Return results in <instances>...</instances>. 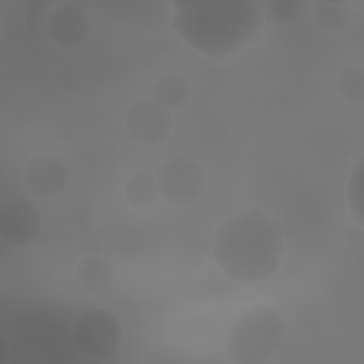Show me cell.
I'll list each match as a JSON object with an SVG mask.
<instances>
[{
	"label": "cell",
	"instance_id": "obj_1",
	"mask_svg": "<svg viewBox=\"0 0 364 364\" xmlns=\"http://www.w3.org/2000/svg\"><path fill=\"white\" fill-rule=\"evenodd\" d=\"M263 24L260 1L255 0L175 3L171 17L173 31L192 50L210 58H226L252 46Z\"/></svg>",
	"mask_w": 364,
	"mask_h": 364
},
{
	"label": "cell",
	"instance_id": "obj_2",
	"mask_svg": "<svg viewBox=\"0 0 364 364\" xmlns=\"http://www.w3.org/2000/svg\"><path fill=\"white\" fill-rule=\"evenodd\" d=\"M283 257V225L262 209L230 216L216 229L212 260L236 283L253 284L272 277Z\"/></svg>",
	"mask_w": 364,
	"mask_h": 364
},
{
	"label": "cell",
	"instance_id": "obj_3",
	"mask_svg": "<svg viewBox=\"0 0 364 364\" xmlns=\"http://www.w3.org/2000/svg\"><path fill=\"white\" fill-rule=\"evenodd\" d=\"M284 320L277 309L255 304L237 316L226 337V351L236 364H264L282 346Z\"/></svg>",
	"mask_w": 364,
	"mask_h": 364
},
{
	"label": "cell",
	"instance_id": "obj_4",
	"mask_svg": "<svg viewBox=\"0 0 364 364\" xmlns=\"http://www.w3.org/2000/svg\"><path fill=\"white\" fill-rule=\"evenodd\" d=\"M75 350L94 360L114 354L122 341V327L115 314L105 309L82 311L71 328Z\"/></svg>",
	"mask_w": 364,
	"mask_h": 364
},
{
	"label": "cell",
	"instance_id": "obj_5",
	"mask_svg": "<svg viewBox=\"0 0 364 364\" xmlns=\"http://www.w3.org/2000/svg\"><path fill=\"white\" fill-rule=\"evenodd\" d=\"M161 196L171 205L185 206L196 202L203 192L205 176L200 166L188 156H171L156 171Z\"/></svg>",
	"mask_w": 364,
	"mask_h": 364
},
{
	"label": "cell",
	"instance_id": "obj_6",
	"mask_svg": "<svg viewBox=\"0 0 364 364\" xmlns=\"http://www.w3.org/2000/svg\"><path fill=\"white\" fill-rule=\"evenodd\" d=\"M124 129L131 141L142 146L162 144L172 131V115L152 98L134 101L125 111Z\"/></svg>",
	"mask_w": 364,
	"mask_h": 364
},
{
	"label": "cell",
	"instance_id": "obj_7",
	"mask_svg": "<svg viewBox=\"0 0 364 364\" xmlns=\"http://www.w3.org/2000/svg\"><path fill=\"white\" fill-rule=\"evenodd\" d=\"M44 33L54 46L73 50L88 40L91 21L81 6L75 3H58L46 14Z\"/></svg>",
	"mask_w": 364,
	"mask_h": 364
},
{
	"label": "cell",
	"instance_id": "obj_8",
	"mask_svg": "<svg viewBox=\"0 0 364 364\" xmlns=\"http://www.w3.org/2000/svg\"><path fill=\"white\" fill-rule=\"evenodd\" d=\"M23 182L27 191L40 199L57 198L68 188L70 168L55 154H38L26 164Z\"/></svg>",
	"mask_w": 364,
	"mask_h": 364
},
{
	"label": "cell",
	"instance_id": "obj_9",
	"mask_svg": "<svg viewBox=\"0 0 364 364\" xmlns=\"http://www.w3.org/2000/svg\"><path fill=\"white\" fill-rule=\"evenodd\" d=\"M43 216L27 198L11 196L0 205V237L10 245H26L41 230Z\"/></svg>",
	"mask_w": 364,
	"mask_h": 364
},
{
	"label": "cell",
	"instance_id": "obj_10",
	"mask_svg": "<svg viewBox=\"0 0 364 364\" xmlns=\"http://www.w3.org/2000/svg\"><path fill=\"white\" fill-rule=\"evenodd\" d=\"M149 90L151 98L169 112L182 108L191 97V85L178 71L161 73L152 80Z\"/></svg>",
	"mask_w": 364,
	"mask_h": 364
},
{
	"label": "cell",
	"instance_id": "obj_11",
	"mask_svg": "<svg viewBox=\"0 0 364 364\" xmlns=\"http://www.w3.org/2000/svg\"><path fill=\"white\" fill-rule=\"evenodd\" d=\"M114 272L111 263L100 255H88L82 257L75 269V280L78 287L88 294H101L109 289Z\"/></svg>",
	"mask_w": 364,
	"mask_h": 364
},
{
	"label": "cell",
	"instance_id": "obj_12",
	"mask_svg": "<svg viewBox=\"0 0 364 364\" xmlns=\"http://www.w3.org/2000/svg\"><path fill=\"white\" fill-rule=\"evenodd\" d=\"M124 198L129 206L139 210L155 208L162 198L156 176L144 171L129 175L124 185Z\"/></svg>",
	"mask_w": 364,
	"mask_h": 364
},
{
	"label": "cell",
	"instance_id": "obj_13",
	"mask_svg": "<svg viewBox=\"0 0 364 364\" xmlns=\"http://www.w3.org/2000/svg\"><path fill=\"white\" fill-rule=\"evenodd\" d=\"M350 1H317L313 4V20L324 31H343L353 18Z\"/></svg>",
	"mask_w": 364,
	"mask_h": 364
},
{
	"label": "cell",
	"instance_id": "obj_14",
	"mask_svg": "<svg viewBox=\"0 0 364 364\" xmlns=\"http://www.w3.org/2000/svg\"><path fill=\"white\" fill-rule=\"evenodd\" d=\"M336 94L348 105H360L364 101V70L361 65L346 67L336 78Z\"/></svg>",
	"mask_w": 364,
	"mask_h": 364
},
{
	"label": "cell",
	"instance_id": "obj_15",
	"mask_svg": "<svg viewBox=\"0 0 364 364\" xmlns=\"http://www.w3.org/2000/svg\"><path fill=\"white\" fill-rule=\"evenodd\" d=\"M264 20L274 24H290L297 20L303 10V1L299 0H267L260 1Z\"/></svg>",
	"mask_w": 364,
	"mask_h": 364
},
{
	"label": "cell",
	"instance_id": "obj_16",
	"mask_svg": "<svg viewBox=\"0 0 364 364\" xmlns=\"http://www.w3.org/2000/svg\"><path fill=\"white\" fill-rule=\"evenodd\" d=\"M363 158H360L351 168V173L346 186V198L348 208L357 220L363 225V208H364V193H363Z\"/></svg>",
	"mask_w": 364,
	"mask_h": 364
},
{
	"label": "cell",
	"instance_id": "obj_17",
	"mask_svg": "<svg viewBox=\"0 0 364 364\" xmlns=\"http://www.w3.org/2000/svg\"><path fill=\"white\" fill-rule=\"evenodd\" d=\"M341 236L344 242L351 247H361L364 243V230L361 223H351L347 225L341 230Z\"/></svg>",
	"mask_w": 364,
	"mask_h": 364
},
{
	"label": "cell",
	"instance_id": "obj_18",
	"mask_svg": "<svg viewBox=\"0 0 364 364\" xmlns=\"http://www.w3.org/2000/svg\"><path fill=\"white\" fill-rule=\"evenodd\" d=\"M0 364L6 363L7 358H9V346H7V341L4 340V337L1 336L0 337Z\"/></svg>",
	"mask_w": 364,
	"mask_h": 364
}]
</instances>
